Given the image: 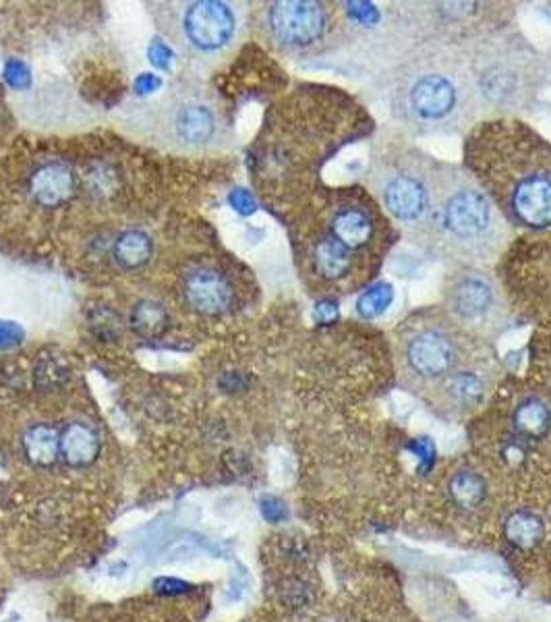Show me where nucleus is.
Segmentation results:
<instances>
[{
    "instance_id": "nucleus-1",
    "label": "nucleus",
    "mask_w": 551,
    "mask_h": 622,
    "mask_svg": "<svg viewBox=\"0 0 551 622\" xmlns=\"http://www.w3.org/2000/svg\"><path fill=\"white\" fill-rule=\"evenodd\" d=\"M131 129L150 143L179 154H207L227 139V123L197 88H177L131 109Z\"/></svg>"
},
{
    "instance_id": "nucleus-2",
    "label": "nucleus",
    "mask_w": 551,
    "mask_h": 622,
    "mask_svg": "<svg viewBox=\"0 0 551 622\" xmlns=\"http://www.w3.org/2000/svg\"><path fill=\"white\" fill-rule=\"evenodd\" d=\"M150 7L164 42L195 61L227 52L239 31L236 11L220 0L156 2Z\"/></svg>"
},
{
    "instance_id": "nucleus-3",
    "label": "nucleus",
    "mask_w": 551,
    "mask_h": 622,
    "mask_svg": "<svg viewBox=\"0 0 551 622\" xmlns=\"http://www.w3.org/2000/svg\"><path fill=\"white\" fill-rule=\"evenodd\" d=\"M322 4L309 0H282L270 4L266 27L272 40L284 48H307L316 45L325 31Z\"/></svg>"
},
{
    "instance_id": "nucleus-4",
    "label": "nucleus",
    "mask_w": 551,
    "mask_h": 622,
    "mask_svg": "<svg viewBox=\"0 0 551 622\" xmlns=\"http://www.w3.org/2000/svg\"><path fill=\"white\" fill-rule=\"evenodd\" d=\"M439 223L448 234L457 239H477L491 225V207L479 191L460 189L444 202Z\"/></svg>"
},
{
    "instance_id": "nucleus-5",
    "label": "nucleus",
    "mask_w": 551,
    "mask_h": 622,
    "mask_svg": "<svg viewBox=\"0 0 551 622\" xmlns=\"http://www.w3.org/2000/svg\"><path fill=\"white\" fill-rule=\"evenodd\" d=\"M181 289L187 305L202 316L227 314L234 300L229 278L212 266H197L189 270Z\"/></svg>"
},
{
    "instance_id": "nucleus-6",
    "label": "nucleus",
    "mask_w": 551,
    "mask_h": 622,
    "mask_svg": "<svg viewBox=\"0 0 551 622\" xmlns=\"http://www.w3.org/2000/svg\"><path fill=\"white\" fill-rule=\"evenodd\" d=\"M454 345L446 334L421 332L409 345V364L423 378H439L454 366Z\"/></svg>"
},
{
    "instance_id": "nucleus-7",
    "label": "nucleus",
    "mask_w": 551,
    "mask_h": 622,
    "mask_svg": "<svg viewBox=\"0 0 551 622\" xmlns=\"http://www.w3.org/2000/svg\"><path fill=\"white\" fill-rule=\"evenodd\" d=\"M75 175L63 162H48L40 166L29 181V193L40 206L59 207L75 195Z\"/></svg>"
},
{
    "instance_id": "nucleus-8",
    "label": "nucleus",
    "mask_w": 551,
    "mask_h": 622,
    "mask_svg": "<svg viewBox=\"0 0 551 622\" xmlns=\"http://www.w3.org/2000/svg\"><path fill=\"white\" fill-rule=\"evenodd\" d=\"M512 207L525 225L548 227L551 225V179L528 177L516 187Z\"/></svg>"
},
{
    "instance_id": "nucleus-9",
    "label": "nucleus",
    "mask_w": 551,
    "mask_h": 622,
    "mask_svg": "<svg viewBox=\"0 0 551 622\" xmlns=\"http://www.w3.org/2000/svg\"><path fill=\"white\" fill-rule=\"evenodd\" d=\"M454 86L441 75H425L414 84L411 104L417 115L423 118H441L454 106Z\"/></svg>"
},
{
    "instance_id": "nucleus-10",
    "label": "nucleus",
    "mask_w": 551,
    "mask_h": 622,
    "mask_svg": "<svg viewBox=\"0 0 551 622\" xmlns=\"http://www.w3.org/2000/svg\"><path fill=\"white\" fill-rule=\"evenodd\" d=\"M386 207L398 220L414 223L430 207V193L414 177H398L394 179L384 193Z\"/></svg>"
},
{
    "instance_id": "nucleus-11",
    "label": "nucleus",
    "mask_w": 551,
    "mask_h": 622,
    "mask_svg": "<svg viewBox=\"0 0 551 622\" xmlns=\"http://www.w3.org/2000/svg\"><path fill=\"white\" fill-rule=\"evenodd\" d=\"M100 453V436L92 423L73 421L61 434V455L73 467H88Z\"/></svg>"
},
{
    "instance_id": "nucleus-12",
    "label": "nucleus",
    "mask_w": 551,
    "mask_h": 622,
    "mask_svg": "<svg viewBox=\"0 0 551 622\" xmlns=\"http://www.w3.org/2000/svg\"><path fill=\"white\" fill-rule=\"evenodd\" d=\"M504 535L508 544L518 550H533L541 544L546 535V523L539 515L530 510H514L504 523Z\"/></svg>"
},
{
    "instance_id": "nucleus-13",
    "label": "nucleus",
    "mask_w": 551,
    "mask_h": 622,
    "mask_svg": "<svg viewBox=\"0 0 551 622\" xmlns=\"http://www.w3.org/2000/svg\"><path fill=\"white\" fill-rule=\"evenodd\" d=\"M332 237L346 250H359L371 239V220L363 210L346 207L336 214L332 223Z\"/></svg>"
},
{
    "instance_id": "nucleus-14",
    "label": "nucleus",
    "mask_w": 551,
    "mask_h": 622,
    "mask_svg": "<svg viewBox=\"0 0 551 622\" xmlns=\"http://www.w3.org/2000/svg\"><path fill=\"white\" fill-rule=\"evenodd\" d=\"M494 303V293L482 278H466L454 291V309L462 318L475 320L487 314Z\"/></svg>"
},
{
    "instance_id": "nucleus-15",
    "label": "nucleus",
    "mask_w": 551,
    "mask_h": 622,
    "mask_svg": "<svg viewBox=\"0 0 551 622\" xmlns=\"http://www.w3.org/2000/svg\"><path fill=\"white\" fill-rule=\"evenodd\" d=\"M24 450L27 459L34 465L47 467L56 461L61 453V436L56 434L54 428H50L47 423H38L25 432Z\"/></svg>"
},
{
    "instance_id": "nucleus-16",
    "label": "nucleus",
    "mask_w": 551,
    "mask_h": 622,
    "mask_svg": "<svg viewBox=\"0 0 551 622\" xmlns=\"http://www.w3.org/2000/svg\"><path fill=\"white\" fill-rule=\"evenodd\" d=\"M113 254L120 268L138 270L152 257V239L145 232L125 231L116 237Z\"/></svg>"
},
{
    "instance_id": "nucleus-17",
    "label": "nucleus",
    "mask_w": 551,
    "mask_h": 622,
    "mask_svg": "<svg viewBox=\"0 0 551 622\" xmlns=\"http://www.w3.org/2000/svg\"><path fill=\"white\" fill-rule=\"evenodd\" d=\"M170 323L168 312L161 301L141 300L131 309V328L141 339H158Z\"/></svg>"
},
{
    "instance_id": "nucleus-18",
    "label": "nucleus",
    "mask_w": 551,
    "mask_h": 622,
    "mask_svg": "<svg viewBox=\"0 0 551 622\" xmlns=\"http://www.w3.org/2000/svg\"><path fill=\"white\" fill-rule=\"evenodd\" d=\"M450 500L462 510H475L487 496V484L475 471H459L448 484Z\"/></svg>"
},
{
    "instance_id": "nucleus-19",
    "label": "nucleus",
    "mask_w": 551,
    "mask_h": 622,
    "mask_svg": "<svg viewBox=\"0 0 551 622\" xmlns=\"http://www.w3.org/2000/svg\"><path fill=\"white\" fill-rule=\"evenodd\" d=\"M316 266L323 278L345 277L350 268V250L334 237H328L316 247Z\"/></svg>"
},
{
    "instance_id": "nucleus-20",
    "label": "nucleus",
    "mask_w": 551,
    "mask_h": 622,
    "mask_svg": "<svg viewBox=\"0 0 551 622\" xmlns=\"http://www.w3.org/2000/svg\"><path fill=\"white\" fill-rule=\"evenodd\" d=\"M516 430L528 439H541L550 430V411L541 401L530 398L514 415Z\"/></svg>"
},
{
    "instance_id": "nucleus-21",
    "label": "nucleus",
    "mask_w": 551,
    "mask_h": 622,
    "mask_svg": "<svg viewBox=\"0 0 551 622\" xmlns=\"http://www.w3.org/2000/svg\"><path fill=\"white\" fill-rule=\"evenodd\" d=\"M392 300H394V291H392L390 284L388 282H377V284H373L369 291H366L359 297L357 312L363 318H377L390 307Z\"/></svg>"
},
{
    "instance_id": "nucleus-22",
    "label": "nucleus",
    "mask_w": 551,
    "mask_h": 622,
    "mask_svg": "<svg viewBox=\"0 0 551 622\" xmlns=\"http://www.w3.org/2000/svg\"><path fill=\"white\" fill-rule=\"evenodd\" d=\"M450 392H452L454 401H459L460 405H473V403H477L482 398V380L475 378V376L462 373V376H457L452 380Z\"/></svg>"
},
{
    "instance_id": "nucleus-23",
    "label": "nucleus",
    "mask_w": 551,
    "mask_h": 622,
    "mask_svg": "<svg viewBox=\"0 0 551 622\" xmlns=\"http://www.w3.org/2000/svg\"><path fill=\"white\" fill-rule=\"evenodd\" d=\"M411 450H413L414 455H417V459H419L421 473H427V471L434 467V462H436V448H434V444L427 439L414 440L413 444H411Z\"/></svg>"
},
{
    "instance_id": "nucleus-24",
    "label": "nucleus",
    "mask_w": 551,
    "mask_h": 622,
    "mask_svg": "<svg viewBox=\"0 0 551 622\" xmlns=\"http://www.w3.org/2000/svg\"><path fill=\"white\" fill-rule=\"evenodd\" d=\"M4 77L13 88H24L29 81V71L25 69L24 63H9Z\"/></svg>"
},
{
    "instance_id": "nucleus-25",
    "label": "nucleus",
    "mask_w": 551,
    "mask_h": 622,
    "mask_svg": "<svg viewBox=\"0 0 551 622\" xmlns=\"http://www.w3.org/2000/svg\"><path fill=\"white\" fill-rule=\"evenodd\" d=\"M261 512L272 523H278V521H282L286 517V508L278 498H264L261 500Z\"/></svg>"
},
{
    "instance_id": "nucleus-26",
    "label": "nucleus",
    "mask_w": 551,
    "mask_h": 622,
    "mask_svg": "<svg viewBox=\"0 0 551 622\" xmlns=\"http://www.w3.org/2000/svg\"><path fill=\"white\" fill-rule=\"evenodd\" d=\"M230 204L241 214H252L253 210H255V202H253L252 195L247 191H243V189H236L230 195Z\"/></svg>"
},
{
    "instance_id": "nucleus-27",
    "label": "nucleus",
    "mask_w": 551,
    "mask_h": 622,
    "mask_svg": "<svg viewBox=\"0 0 551 622\" xmlns=\"http://www.w3.org/2000/svg\"><path fill=\"white\" fill-rule=\"evenodd\" d=\"M150 59H152V63H154L156 67L166 69V67H168V59H170V50H168L166 45L156 42V45H152V48H150Z\"/></svg>"
},
{
    "instance_id": "nucleus-28",
    "label": "nucleus",
    "mask_w": 551,
    "mask_h": 622,
    "mask_svg": "<svg viewBox=\"0 0 551 622\" xmlns=\"http://www.w3.org/2000/svg\"><path fill=\"white\" fill-rule=\"evenodd\" d=\"M20 337L22 332L13 323H0V346L13 345Z\"/></svg>"
},
{
    "instance_id": "nucleus-29",
    "label": "nucleus",
    "mask_w": 551,
    "mask_h": 622,
    "mask_svg": "<svg viewBox=\"0 0 551 622\" xmlns=\"http://www.w3.org/2000/svg\"><path fill=\"white\" fill-rule=\"evenodd\" d=\"M158 88H161V79L156 77V75H141L138 81V92L145 93V92H158Z\"/></svg>"
},
{
    "instance_id": "nucleus-30",
    "label": "nucleus",
    "mask_w": 551,
    "mask_h": 622,
    "mask_svg": "<svg viewBox=\"0 0 551 622\" xmlns=\"http://www.w3.org/2000/svg\"><path fill=\"white\" fill-rule=\"evenodd\" d=\"M320 309H318V316L322 314V320H328V318H334L336 314H338V309H336V305L334 303H322V305H318Z\"/></svg>"
}]
</instances>
